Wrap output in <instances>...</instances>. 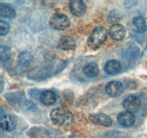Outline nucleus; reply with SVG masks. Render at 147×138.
Here are the masks:
<instances>
[{"mask_svg":"<svg viewBox=\"0 0 147 138\" xmlns=\"http://www.w3.org/2000/svg\"><path fill=\"white\" fill-rule=\"evenodd\" d=\"M76 40L69 35L62 36L59 40L57 46L63 50H72L76 47Z\"/></svg>","mask_w":147,"mask_h":138,"instance_id":"obj_12","label":"nucleus"},{"mask_svg":"<svg viewBox=\"0 0 147 138\" xmlns=\"http://www.w3.org/2000/svg\"><path fill=\"white\" fill-rule=\"evenodd\" d=\"M106 91L111 97H117L123 91V86L120 81L113 80L106 85Z\"/></svg>","mask_w":147,"mask_h":138,"instance_id":"obj_8","label":"nucleus"},{"mask_svg":"<svg viewBox=\"0 0 147 138\" xmlns=\"http://www.w3.org/2000/svg\"><path fill=\"white\" fill-rule=\"evenodd\" d=\"M10 26L8 22L4 21V20H0V34L1 36H4L8 33L9 31Z\"/></svg>","mask_w":147,"mask_h":138,"instance_id":"obj_20","label":"nucleus"},{"mask_svg":"<svg viewBox=\"0 0 147 138\" xmlns=\"http://www.w3.org/2000/svg\"><path fill=\"white\" fill-rule=\"evenodd\" d=\"M0 16L6 18H13L15 16V11L10 5L1 3L0 4Z\"/></svg>","mask_w":147,"mask_h":138,"instance_id":"obj_16","label":"nucleus"},{"mask_svg":"<svg viewBox=\"0 0 147 138\" xmlns=\"http://www.w3.org/2000/svg\"><path fill=\"white\" fill-rule=\"evenodd\" d=\"M89 119L95 124L103 126H110L112 125V119L105 114H91L89 115Z\"/></svg>","mask_w":147,"mask_h":138,"instance_id":"obj_6","label":"nucleus"},{"mask_svg":"<svg viewBox=\"0 0 147 138\" xmlns=\"http://www.w3.org/2000/svg\"><path fill=\"white\" fill-rule=\"evenodd\" d=\"M141 105H142L141 99L136 95H130L126 97L123 101V108L126 109V111L131 113L137 112L141 107Z\"/></svg>","mask_w":147,"mask_h":138,"instance_id":"obj_5","label":"nucleus"},{"mask_svg":"<svg viewBox=\"0 0 147 138\" xmlns=\"http://www.w3.org/2000/svg\"><path fill=\"white\" fill-rule=\"evenodd\" d=\"M121 68V63L116 60H111L106 63L104 70L107 74L115 75L119 73Z\"/></svg>","mask_w":147,"mask_h":138,"instance_id":"obj_13","label":"nucleus"},{"mask_svg":"<svg viewBox=\"0 0 147 138\" xmlns=\"http://www.w3.org/2000/svg\"><path fill=\"white\" fill-rule=\"evenodd\" d=\"M70 22L68 17L63 14H56L50 20V25L56 30H64L70 26Z\"/></svg>","mask_w":147,"mask_h":138,"instance_id":"obj_3","label":"nucleus"},{"mask_svg":"<svg viewBox=\"0 0 147 138\" xmlns=\"http://www.w3.org/2000/svg\"><path fill=\"white\" fill-rule=\"evenodd\" d=\"M0 54H1V61L4 62L7 61V60L11 58L12 53H11L9 47H8L7 46L1 45V47H0Z\"/></svg>","mask_w":147,"mask_h":138,"instance_id":"obj_19","label":"nucleus"},{"mask_svg":"<svg viewBox=\"0 0 147 138\" xmlns=\"http://www.w3.org/2000/svg\"><path fill=\"white\" fill-rule=\"evenodd\" d=\"M33 61V56L30 53L27 51L22 52L21 54L19 55L18 62L19 65L22 67H27V66H30L31 63Z\"/></svg>","mask_w":147,"mask_h":138,"instance_id":"obj_15","label":"nucleus"},{"mask_svg":"<svg viewBox=\"0 0 147 138\" xmlns=\"http://www.w3.org/2000/svg\"><path fill=\"white\" fill-rule=\"evenodd\" d=\"M108 31L104 27H98L92 31L88 38V45L93 50H97L106 41Z\"/></svg>","mask_w":147,"mask_h":138,"instance_id":"obj_1","label":"nucleus"},{"mask_svg":"<svg viewBox=\"0 0 147 138\" xmlns=\"http://www.w3.org/2000/svg\"><path fill=\"white\" fill-rule=\"evenodd\" d=\"M69 7L72 14L76 17H81L84 15L87 9L86 4L83 1L78 0L70 1L69 3Z\"/></svg>","mask_w":147,"mask_h":138,"instance_id":"obj_9","label":"nucleus"},{"mask_svg":"<svg viewBox=\"0 0 147 138\" xmlns=\"http://www.w3.org/2000/svg\"><path fill=\"white\" fill-rule=\"evenodd\" d=\"M126 31L125 27L121 24H113L109 29V34L111 37L116 41H121L125 37Z\"/></svg>","mask_w":147,"mask_h":138,"instance_id":"obj_10","label":"nucleus"},{"mask_svg":"<svg viewBox=\"0 0 147 138\" xmlns=\"http://www.w3.org/2000/svg\"><path fill=\"white\" fill-rule=\"evenodd\" d=\"M133 23L139 32L144 33L146 31L147 24L146 20L142 16L135 17L133 19Z\"/></svg>","mask_w":147,"mask_h":138,"instance_id":"obj_17","label":"nucleus"},{"mask_svg":"<svg viewBox=\"0 0 147 138\" xmlns=\"http://www.w3.org/2000/svg\"><path fill=\"white\" fill-rule=\"evenodd\" d=\"M17 124V119L14 115L9 113L3 114L0 118L1 128L7 132H11L16 128Z\"/></svg>","mask_w":147,"mask_h":138,"instance_id":"obj_4","label":"nucleus"},{"mask_svg":"<svg viewBox=\"0 0 147 138\" xmlns=\"http://www.w3.org/2000/svg\"><path fill=\"white\" fill-rule=\"evenodd\" d=\"M117 120L119 124L121 126H124V127H130V126H133L134 124L135 123L136 118L133 113L125 111V112H121L118 115Z\"/></svg>","mask_w":147,"mask_h":138,"instance_id":"obj_7","label":"nucleus"},{"mask_svg":"<svg viewBox=\"0 0 147 138\" xmlns=\"http://www.w3.org/2000/svg\"><path fill=\"white\" fill-rule=\"evenodd\" d=\"M83 73L88 78L96 77L99 73L98 66L95 63H87L83 67Z\"/></svg>","mask_w":147,"mask_h":138,"instance_id":"obj_14","label":"nucleus"},{"mask_svg":"<svg viewBox=\"0 0 147 138\" xmlns=\"http://www.w3.org/2000/svg\"><path fill=\"white\" fill-rule=\"evenodd\" d=\"M56 100L57 95L53 91H44L40 95V101L45 106H51L55 103Z\"/></svg>","mask_w":147,"mask_h":138,"instance_id":"obj_11","label":"nucleus"},{"mask_svg":"<svg viewBox=\"0 0 147 138\" xmlns=\"http://www.w3.org/2000/svg\"><path fill=\"white\" fill-rule=\"evenodd\" d=\"M52 122L57 125L64 126L69 124L73 120L71 112L64 108H56L50 112Z\"/></svg>","mask_w":147,"mask_h":138,"instance_id":"obj_2","label":"nucleus"},{"mask_svg":"<svg viewBox=\"0 0 147 138\" xmlns=\"http://www.w3.org/2000/svg\"><path fill=\"white\" fill-rule=\"evenodd\" d=\"M122 17H123V14L121 11L115 9L111 10L108 14V21L111 24H116L121 20Z\"/></svg>","mask_w":147,"mask_h":138,"instance_id":"obj_18","label":"nucleus"}]
</instances>
